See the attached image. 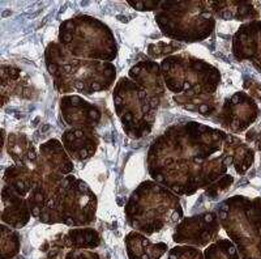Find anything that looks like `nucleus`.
<instances>
[{
	"label": "nucleus",
	"instance_id": "1",
	"mask_svg": "<svg viewBox=\"0 0 261 259\" xmlns=\"http://www.w3.org/2000/svg\"><path fill=\"white\" fill-rule=\"evenodd\" d=\"M227 134L199 122L170 126L153 140L146 155L151 179L176 195L190 197L226 176Z\"/></svg>",
	"mask_w": 261,
	"mask_h": 259
},
{
	"label": "nucleus",
	"instance_id": "2",
	"mask_svg": "<svg viewBox=\"0 0 261 259\" xmlns=\"http://www.w3.org/2000/svg\"><path fill=\"white\" fill-rule=\"evenodd\" d=\"M32 216L42 224L88 226L97 215V197L89 185L76 176H67L47 193L32 190L28 195Z\"/></svg>",
	"mask_w": 261,
	"mask_h": 259
},
{
	"label": "nucleus",
	"instance_id": "3",
	"mask_svg": "<svg viewBox=\"0 0 261 259\" xmlns=\"http://www.w3.org/2000/svg\"><path fill=\"white\" fill-rule=\"evenodd\" d=\"M45 62L55 89L62 95L90 96L107 90L115 83L116 67L113 63L74 58L59 42L48 43Z\"/></svg>",
	"mask_w": 261,
	"mask_h": 259
},
{
	"label": "nucleus",
	"instance_id": "4",
	"mask_svg": "<svg viewBox=\"0 0 261 259\" xmlns=\"http://www.w3.org/2000/svg\"><path fill=\"white\" fill-rule=\"evenodd\" d=\"M124 215L132 229L151 236L178 224L183 219V208L175 193L150 179L130 194Z\"/></svg>",
	"mask_w": 261,
	"mask_h": 259
},
{
	"label": "nucleus",
	"instance_id": "5",
	"mask_svg": "<svg viewBox=\"0 0 261 259\" xmlns=\"http://www.w3.org/2000/svg\"><path fill=\"white\" fill-rule=\"evenodd\" d=\"M59 43L79 59L110 62L118 57V43L113 30L98 18L77 15L63 21Z\"/></svg>",
	"mask_w": 261,
	"mask_h": 259
},
{
	"label": "nucleus",
	"instance_id": "6",
	"mask_svg": "<svg viewBox=\"0 0 261 259\" xmlns=\"http://www.w3.org/2000/svg\"><path fill=\"white\" fill-rule=\"evenodd\" d=\"M162 34L174 42L196 43L208 38L216 27L211 2H161L154 12Z\"/></svg>",
	"mask_w": 261,
	"mask_h": 259
},
{
	"label": "nucleus",
	"instance_id": "7",
	"mask_svg": "<svg viewBox=\"0 0 261 259\" xmlns=\"http://www.w3.org/2000/svg\"><path fill=\"white\" fill-rule=\"evenodd\" d=\"M218 219L242 259H261V199L232 197L218 207Z\"/></svg>",
	"mask_w": 261,
	"mask_h": 259
},
{
	"label": "nucleus",
	"instance_id": "8",
	"mask_svg": "<svg viewBox=\"0 0 261 259\" xmlns=\"http://www.w3.org/2000/svg\"><path fill=\"white\" fill-rule=\"evenodd\" d=\"M163 80L174 96L216 95L220 71L211 63L190 54H172L161 62Z\"/></svg>",
	"mask_w": 261,
	"mask_h": 259
},
{
	"label": "nucleus",
	"instance_id": "9",
	"mask_svg": "<svg viewBox=\"0 0 261 259\" xmlns=\"http://www.w3.org/2000/svg\"><path fill=\"white\" fill-rule=\"evenodd\" d=\"M113 100L115 113L127 136L141 139L150 134L160 106L146 90L129 78H120L115 84Z\"/></svg>",
	"mask_w": 261,
	"mask_h": 259
},
{
	"label": "nucleus",
	"instance_id": "10",
	"mask_svg": "<svg viewBox=\"0 0 261 259\" xmlns=\"http://www.w3.org/2000/svg\"><path fill=\"white\" fill-rule=\"evenodd\" d=\"M73 160L58 139L41 144L38 161L34 168V187L32 190L47 193L63 178L73 172Z\"/></svg>",
	"mask_w": 261,
	"mask_h": 259
},
{
	"label": "nucleus",
	"instance_id": "11",
	"mask_svg": "<svg viewBox=\"0 0 261 259\" xmlns=\"http://www.w3.org/2000/svg\"><path fill=\"white\" fill-rule=\"evenodd\" d=\"M220 232V219L216 212H202L184 218L176 224L172 240L176 244L206 247L213 244Z\"/></svg>",
	"mask_w": 261,
	"mask_h": 259
},
{
	"label": "nucleus",
	"instance_id": "12",
	"mask_svg": "<svg viewBox=\"0 0 261 259\" xmlns=\"http://www.w3.org/2000/svg\"><path fill=\"white\" fill-rule=\"evenodd\" d=\"M63 121L69 128H93L101 122L102 113L97 105L84 100L81 96H63L60 100Z\"/></svg>",
	"mask_w": 261,
	"mask_h": 259
},
{
	"label": "nucleus",
	"instance_id": "13",
	"mask_svg": "<svg viewBox=\"0 0 261 259\" xmlns=\"http://www.w3.org/2000/svg\"><path fill=\"white\" fill-rule=\"evenodd\" d=\"M222 126L232 132L243 131L257 116V106L251 97L238 92L226 100L221 111Z\"/></svg>",
	"mask_w": 261,
	"mask_h": 259
},
{
	"label": "nucleus",
	"instance_id": "14",
	"mask_svg": "<svg viewBox=\"0 0 261 259\" xmlns=\"http://www.w3.org/2000/svg\"><path fill=\"white\" fill-rule=\"evenodd\" d=\"M129 79L146 90L157 101L158 106L167 100V88L163 80L161 64L154 60H143L130 67Z\"/></svg>",
	"mask_w": 261,
	"mask_h": 259
},
{
	"label": "nucleus",
	"instance_id": "15",
	"mask_svg": "<svg viewBox=\"0 0 261 259\" xmlns=\"http://www.w3.org/2000/svg\"><path fill=\"white\" fill-rule=\"evenodd\" d=\"M235 57L249 60L261 72V21H252L239 28L232 43Z\"/></svg>",
	"mask_w": 261,
	"mask_h": 259
},
{
	"label": "nucleus",
	"instance_id": "16",
	"mask_svg": "<svg viewBox=\"0 0 261 259\" xmlns=\"http://www.w3.org/2000/svg\"><path fill=\"white\" fill-rule=\"evenodd\" d=\"M60 142L74 161H85L92 157L99 144L97 131L93 128H68L63 132Z\"/></svg>",
	"mask_w": 261,
	"mask_h": 259
},
{
	"label": "nucleus",
	"instance_id": "17",
	"mask_svg": "<svg viewBox=\"0 0 261 259\" xmlns=\"http://www.w3.org/2000/svg\"><path fill=\"white\" fill-rule=\"evenodd\" d=\"M2 202H3V209H2L3 224L18 229V228H24L29 223L32 211L28 198L22 197L13 189L4 185L2 190Z\"/></svg>",
	"mask_w": 261,
	"mask_h": 259
},
{
	"label": "nucleus",
	"instance_id": "18",
	"mask_svg": "<svg viewBox=\"0 0 261 259\" xmlns=\"http://www.w3.org/2000/svg\"><path fill=\"white\" fill-rule=\"evenodd\" d=\"M41 250L46 253L41 259H105L97 249H89L74 244L67 232L57 236L47 245V249Z\"/></svg>",
	"mask_w": 261,
	"mask_h": 259
},
{
	"label": "nucleus",
	"instance_id": "19",
	"mask_svg": "<svg viewBox=\"0 0 261 259\" xmlns=\"http://www.w3.org/2000/svg\"><path fill=\"white\" fill-rule=\"evenodd\" d=\"M127 255L129 259H161L167 253V244L151 242L143 233L132 230L124 239Z\"/></svg>",
	"mask_w": 261,
	"mask_h": 259
},
{
	"label": "nucleus",
	"instance_id": "20",
	"mask_svg": "<svg viewBox=\"0 0 261 259\" xmlns=\"http://www.w3.org/2000/svg\"><path fill=\"white\" fill-rule=\"evenodd\" d=\"M7 151L15 165L27 167L30 169L36 168L39 151H37L36 147L33 146L30 139L25 134H9Z\"/></svg>",
	"mask_w": 261,
	"mask_h": 259
},
{
	"label": "nucleus",
	"instance_id": "21",
	"mask_svg": "<svg viewBox=\"0 0 261 259\" xmlns=\"http://www.w3.org/2000/svg\"><path fill=\"white\" fill-rule=\"evenodd\" d=\"M213 15L222 20H248L257 16L253 3L248 2H211Z\"/></svg>",
	"mask_w": 261,
	"mask_h": 259
},
{
	"label": "nucleus",
	"instance_id": "22",
	"mask_svg": "<svg viewBox=\"0 0 261 259\" xmlns=\"http://www.w3.org/2000/svg\"><path fill=\"white\" fill-rule=\"evenodd\" d=\"M4 183L22 197L28 198L34 187V169L20 165H11L4 172Z\"/></svg>",
	"mask_w": 261,
	"mask_h": 259
},
{
	"label": "nucleus",
	"instance_id": "23",
	"mask_svg": "<svg viewBox=\"0 0 261 259\" xmlns=\"http://www.w3.org/2000/svg\"><path fill=\"white\" fill-rule=\"evenodd\" d=\"M225 153L238 173H244L253 162V151L244 146L241 140L228 135L225 142Z\"/></svg>",
	"mask_w": 261,
	"mask_h": 259
},
{
	"label": "nucleus",
	"instance_id": "24",
	"mask_svg": "<svg viewBox=\"0 0 261 259\" xmlns=\"http://www.w3.org/2000/svg\"><path fill=\"white\" fill-rule=\"evenodd\" d=\"M174 101L184 110L209 116L216 111V95L205 96H174Z\"/></svg>",
	"mask_w": 261,
	"mask_h": 259
},
{
	"label": "nucleus",
	"instance_id": "25",
	"mask_svg": "<svg viewBox=\"0 0 261 259\" xmlns=\"http://www.w3.org/2000/svg\"><path fill=\"white\" fill-rule=\"evenodd\" d=\"M0 232H2V239H0V258L2 259H12L16 258L20 253L21 240L20 236L12 228H8L6 224L0 225Z\"/></svg>",
	"mask_w": 261,
	"mask_h": 259
},
{
	"label": "nucleus",
	"instance_id": "26",
	"mask_svg": "<svg viewBox=\"0 0 261 259\" xmlns=\"http://www.w3.org/2000/svg\"><path fill=\"white\" fill-rule=\"evenodd\" d=\"M205 259H242L237 246L231 240L220 239L206 246Z\"/></svg>",
	"mask_w": 261,
	"mask_h": 259
},
{
	"label": "nucleus",
	"instance_id": "27",
	"mask_svg": "<svg viewBox=\"0 0 261 259\" xmlns=\"http://www.w3.org/2000/svg\"><path fill=\"white\" fill-rule=\"evenodd\" d=\"M183 49V45H180L179 42H157V43H153L148 48V54L150 55L153 59H157V58H167L170 57L172 53Z\"/></svg>",
	"mask_w": 261,
	"mask_h": 259
},
{
	"label": "nucleus",
	"instance_id": "28",
	"mask_svg": "<svg viewBox=\"0 0 261 259\" xmlns=\"http://www.w3.org/2000/svg\"><path fill=\"white\" fill-rule=\"evenodd\" d=\"M167 259H205V256L199 247L180 245L170 249Z\"/></svg>",
	"mask_w": 261,
	"mask_h": 259
},
{
	"label": "nucleus",
	"instance_id": "29",
	"mask_svg": "<svg viewBox=\"0 0 261 259\" xmlns=\"http://www.w3.org/2000/svg\"><path fill=\"white\" fill-rule=\"evenodd\" d=\"M232 177L231 176H223L221 177L220 179H218V182H214V183H212L211 186L208 187V194L211 195L212 198H214L216 195H218V193H221V191L226 190V189L228 187V186L231 185L232 182Z\"/></svg>",
	"mask_w": 261,
	"mask_h": 259
},
{
	"label": "nucleus",
	"instance_id": "30",
	"mask_svg": "<svg viewBox=\"0 0 261 259\" xmlns=\"http://www.w3.org/2000/svg\"><path fill=\"white\" fill-rule=\"evenodd\" d=\"M130 7H134L137 11H141V12H145V11H157L158 7L161 6V0H157V2H151V0H148V2H128Z\"/></svg>",
	"mask_w": 261,
	"mask_h": 259
},
{
	"label": "nucleus",
	"instance_id": "31",
	"mask_svg": "<svg viewBox=\"0 0 261 259\" xmlns=\"http://www.w3.org/2000/svg\"><path fill=\"white\" fill-rule=\"evenodd\" d=\"M258 147H260V151H261V135H260V144H258Z\"/></svg>",
	"mask_w": 261,
	"mask_h": 259
},
{
	"label": "nucleus",
	"instance_id": "32",
	"mask_svg": "<svg viewBox=\"0 0 261 259\" xmlns=\"http://www.w3.org/2000/svg\"><path fill=\"white\" fill-rule=\"evenodd\" d=\"M12 259H22V258H20V256H16V258H12Z\"/></svg>",
	"mask_w": 261,
	"mask_h": 259
}]
</instances>
